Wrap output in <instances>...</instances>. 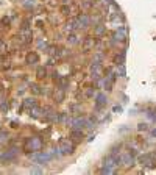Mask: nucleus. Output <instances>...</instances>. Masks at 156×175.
<instances>
[{
    "instance_id": "obj_1",
    "label": "nucleus",
    "mask_w": 156,
    "mask_h": 175,
    "mask_svg": "<svg viewBox=\"0 0 156 175\" xmlns=\"http://www.w3.org/2000/svg\"><path fill=\"white\" fill-rule=\"evenodd\" d=\"M75 150L74 144L69 139H59L58 142V152H61V155H72Z\"/></svg>"
},
{
    "instance_id": "obj_2",
    "label": "nucleus",
    "mask_w": 156,
    "mask_h": 175,
    "mask_svg": "<svg viewBox=\"0 0 156 175\" xmlns=\"http://www.w3.org/2000/svg\"><path fill=\"white\" fill-rule=\"evenodd\" d=\"M139 163H141V166H145V167H155L156 158H155L153 153H145V155L139 156Z\"/></svg>"
},
{
    "instance_id": "obj_3",
    "label": "nucleus",
    "mask_w": 156,
    "mask_h": 175,
    "mask_svg": "<svg viewBox=\"0 0 156 175\" xmlns=\"http://www.w3.org/2000/svg\"><path fill=\"white\" fill-rule=\"evenodd\" d=\"M41 147H42V141L39 138H30V139H27V142H25V150H28V152L39 150Z\"/></svg>"
},
{
    "instance_id": "obj_4",
    "label": "nucleus",
    "mask_w": 156,
    "mask_h": 175,
    "mask_svg": "<svg viewBox=\"0 0 156 175\" xmlns=\"http://www.w3.org/2000/svg\"><path fill=\"white\" fill-rule=\"evenodd\" d=\"M119 158H120V163L124 164V166H126V167L134 166V155H133L131 152H122L119 155Z\"/></svg>"
},
{
    "instance_id": "obj_5",
    "label": "nucleus",
    "mask_w": 156,
    "mask_h": 175,
    "mask_svg": "<svg viewBox=\"0 0 156 175\" xmlns=\"http://www.w3.org/2000/svg\"><path fill=\"white\" fill-rule=\"evenodd\" d=\"M53 153H38L35 156V160L39 161V163H48L50 160H53Z\"/></svg>"
},
{
    "instance_id": "obj_6",
    "label": "nucleus",
    "mask_w": 156,
    "mask_h": 175,
    "mask_svg": "<svg viewBox=\"0 0 156 175\" xmlns=\"http://www.w3.org/2000/svg\"><path fill=\"white\" fill-rule=\"evenodd\" d=\"M16 156H17V150L11 149V150H8L6 153L2 155V161H13V160H16Z\"/></svg>"
},
{
    "instance_id": "obj_7",
    "label": "nucleus",
    "mask_w": 156,
    "mask_h": 175,
    "mask_svg": "<svg viewBox=\"0 0 156 175\" xmlns=\"http://www.w3.org/2000/svg\"><path fill=\"white\" fill-rule=\"evenodd\" d=\"M78 24H80V28H87L89 24H91V19H89V16L86 14H81V16H78Z\"/></svg>"
},
{
    "instance_id": "obj_8",
    "label": "nucleus",
    "mask_w": 156,
    "mask_h": 175,
    "mask_svg": "<svg viewBox=\"0 0 156 175\" xmlns=\"http://www.w3.org/2000/svg\"><path fill=\"white\" fill-rule=\"evenodd\" d=\"M86 122L87 120L86 119H81V117H75V119H72V127L74 128H84L86 127Z\"/></svg>"
},
{
    "instance_id": "obj_9",
    "label": "nucleus",
    "mask_w": 156,
    "mask_h": 175,
    "mask_svg": "<svg viewBox=\"0 0 156 175\" xmlns=\"http://www.w3.org/2000/svg\"><path fill=\"white\" fill-rule=\"evenodd\" d=\"M39 61V55L36 52H30L28 55L25 56V63L27 64H36Z\"/></svg>"
},
{
    "instance_id": "obj_10",
    "label": "nucleus",
    "mask_w": 156,
    "mask_h": 175,
    "mask_svg": "<svg viewBox=\"0 0 156 175\" xmlns=\"http://www.w3.org/2000/svg\"><path fill=\"white\" fill-rule=\"evenodd\" d=\"M94 46H95V41H94V38H91V36H87L84 39V42H83V48H84V50H91V48H94Z\"/></svg>"
},
{
    "instance_id": "obj_11",
    "label": "nucleus",
    "mask_w": 156,
    "mask_h": 175,
    "mask_svg": "<svg viewBox=\"0 0 156 175\" xmlns=\"http://www.w3.org/2000/svg\"><path fill=\"white\" fill-rule=\"evenodd\" d=\"M91 74L94 78H98L100 74H102V67H100V64L98 63H94L92 64V67H91Z\"/></svg>"
},
{
    "instance_id": "obj_12",
    "label": "nucleus",
    "mask_w": 156,
    "mask_h": 175,
    "mask_svg": "<svg viewBox=\"0 0 156 175\" xmlns=\"http://www.w3.org/2000/svg\"><path fill=\"white\" fill-rule=\"evenodd\" d=\"M70 138L72 139H75V141H81L83 139V133H81V130L80 128H74L70 131Z\"/></svg>"
},
{
    "instance_id": "obj_13",
    "label": "nucleus",
    "mask_w": 156,
    "mask_h": 175,
    "mask_svg": "<svg viewBox=\"0 0 156 175\" xmlns=\"http://www.w3.org/2000/svg\"><path fill=\"white\" fill-rule=\"evenodd\" d=\"M106 97H105L103 94H98L97 95V109H100V108H102V106H105V105H106Z\"/></svg>"
},
{
    "instance_id": "obj_14",
    "label": "nucleus",
    "mask_w": 156,
    "mask_h": 175,
    "mask_svg": "<svg viewBox=\"0 0 156 175\" xmlns=\"http://www.w3.org/2000/svg\"><path fill=\"white\" fill-rule=\"evenodd\" d=\"M35 106H36V100H35V98H27V100L24 102V108L31 109V108H35Z\"/></svg>"
},
{
    "instance_id": "obj_15",
    "label": "nucleus",
    "mask_w": 156,
    "mask_h": 175,
    "mask_svg": "<svg viewBox=\"0 0 156 175\" xmlns=\"http://www.w3.org/2000/svg\"><path fill=\"white\" fill-rule=\"evenodd\" d=\"M58 86L61 91H64V88L69 86V78H58Z\"/></svg>"
},
{
    "instance_id": "obj_16",
    "label": "nucleus",
    "mask_w": 156,
    "mask_h": 175,
    "mask_svg": "<svg viewBox=\"0 0 156 175\" xmlns=\"http://www.w3.org/2000/svg\"><path fill=\"white\" fill-rule=\"evenodd\" d=\"M114 61H116V64H124V61H125V53H120V55H116V58H114Z\"/></svg>"
},
{
    "instance_id": "obj_17",
    "label": "nucleus",
    "mask_w": 156,
    "mask_h": 175,
    "mask_svg": "<svg viewBox=\"0 0 156 175\" xmlns=\"http://www.w3.org/2000/svg\"><path fill=\"white\" fill-rule=\"evenodd\" d=\"M36 75H38V78H39V80H42L44 77L47 75V70H46V67H39V69H38V72H36Z\"/></svg>"
},
{
    "instance_id": "obj_18",
    "label": "nucleus",
    "mask_w": 156,
    "mask_h": 175,
    "mask_svg": "<svg viewBox=\"0 0 156 175\" xmlns=\"http://www.w3.org/2000/svg\"><path fill=\"white\" fill-rule=\"evenodd\" d=\"M39 114H41V109H39L38 106H35V108L30 109V116H33V117H39Z\"/></svg>"
},
{
    "instance_id": "obj_19",
    "label": "nucleus",
    "mask_w": 156,
    "mask_h": 175,
    "mask_svg": "<svg viewBox=\"0 0 156 175\" xmlns=\"http://www.w3.org/2000/svg\"><path fill=\"white\" fill-rule=\"evenodd\" d=\"M67 41H69V44H72V46H74V44L78 42V38H77V35H74V33H72V35H69Z\"/></svg>"
},
{
    "instance_id": "obj_20",
    "label": "nucleus",
    "mask_w": 156,
    "mask_h": 175,
    "mask_svg": "<svg viewBox=\"0 0 156 175\" xmlns=\"http://www.w3.org/2000/svg\"><path fill=\"white\" fill-rule=\"evenodd\" d=\"M102 174H116V169H114V167H105V166H103Z\"/></svg>"
},
{
    "instance_id": "obj_21",
    "label": "nucleus",
    "mask_w": 156,
    "mask_h": 175,
    "mask_svg": "<svg viewBox=\"0 0 156 175\" xmlns=\"http://www.w3.org/2000/svg\"><path fill=\"white\" fill-rule=\"evenodd\" d=\"M61 13L66 14V16H69L70 14V7H67V5H64V7H61Z\"/></svg>"
},
{
    "instance_id": "obj_22",
    "label": "nucleus",
    "mask_w": 156,
    "mask_h": 175,
    "mask_svg": "<svg viewBox=\"0 0 156 175\" xmlns=\"http://www.w3.org/2000/svg\"><path fill=\"white\" fill-rule=\"evenodd\" d=\"M105 33V27L103 25H97L95 27V35H103Z\"/></svg>"
},
{
    "instance_id": "obj_23",
    "label": "nucleus",
    "mask_w": 156,
    "mask_h": 175,
    "mask_svg": "<svg viewBox=\"0 0 156 175\" xmlns=\"http://www.w3.org/2000/svg\"><path fill=\"white\" fill-rule=\"evenodd\" d=\"M31 91L35 92V94H41V91H39V86H38V85H31Z\"/></svg>"
},
{
    "instance_id": "obj_24",
    "label": "nucleus",
    "mask_w": 156,
    "mask_h": 175,
    "mask_svg": "<svg viewBox=\"0 0 156 175\" xmlns=\"http://www.w3.org/2000/svg\"><path fill=\"white\" fill-rule=\"evenodd\" d=\"M6 138H8V135H6V133H3V131H2V133H0V144L6 141Z\"/></svg>"
},
{
    "instance_id": "obj_25",
    "label": "nucleus",
    "mask_w": 156,
    "mask_h": 175,
    "mask_svg": "<svg viewBox=\"0 0 156 175\" xmlns=\"http://www.w3.org/2000/svg\"><path fill=\"white\" fill-rule=\"evenodd\" d=\"M2 24H3V25H5V24L8 25V24H9V19H8V17H3V19H2Z\"/></svg>"
},
{
    "instance_id": "obj_26",
    "label": "nucleus",
    "mask_w": 156,
    "mask_h": 175,
    "mask_svg": "<svg viewBox=\"0 0 156 175\" xmlns=\"http://www.w3.org/2000/svg\"><path fill=\"white\" fill-rule=\"evenodd\" d=\"M139 130H147V125L145 124H141V125H139Z\"/></svg>"
},
{
    "instance_id": "obj_27",
    "label": "nucleus",
    "mask_w": 156,
    "mask_h": 175,
    "mask_svg": "<svg viewBox=\"0 0 156 175\" xmlns=\"http://www.w3.org/2000/svg\"><path fill=\"white\" fill-rule=\"evenodd\" d=\"M103 3H106V5H109V3H113V0H103Z\"/></svg>"
},
{
    "instance_id": "obj_28",
    "label": "nucleus",
    "mask_w": 156,
    "mask_h": 175,
    "mask_svg": "<svg viewBox=\"0 0 156 175\" xmlns=\"http://www.w3.org/2000/svg\"><path fill=\"white\" fill-rule=\"evenodd\" d=\"M152 135H153V136H156V128H155V130L152 131Z\"/></svg>"
}]
</instances>
